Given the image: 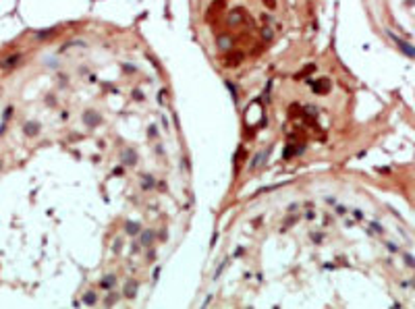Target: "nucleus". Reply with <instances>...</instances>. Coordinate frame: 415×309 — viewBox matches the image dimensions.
Instances as JSON below:
<instances>
[{
  "instance_id": "3",
  "label": "nucleus",
  "mask_w": 415,
  "mask_h": 309,
  "mask_svg": "<svg viewBox=\"0 0 415 309\" xmlns=\"http://www.w3.org/2000/svg\"><path fill=\"white\" fill-rule=\"evenodd\" d=\"M11 114H13V108H7V110H4V118H11Z\"/></svg>"
},
{
  "instance_id": "2",
  "label": "nucleus",
  "mask_w": 415,
  "mask_h": 309,
  "mask_svg": "<svg viewBox=\"0 0 415 309\" xmlns=\"http://www.w3.org/2000/svg\"><path fill=\"white\" fill-rule=\"evenodd\" d=\"M405 261H407L409 266H413V268H415V259L411 257V255H407V257H405Z\"/></svg>"
},
{
  "instance_id": "1",
  "label": "nucleus",
  "mask_w": 415,
  "mask_h": 309,
  "mask_svg": "<svg viewBox=\"0 0 415 309\" xmlns=\"http://www.w3.org/2000/svg\"><path fill=\"white\" fill-rule=\"evenodd\" d=\"M25 129H27V133H29V135H33V133H35V124H27Z\"/></svg>"
}]
</instances>
